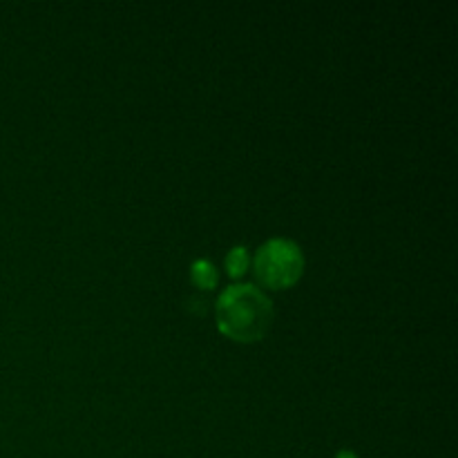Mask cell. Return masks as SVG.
<instances>
[{
  "instance_id": "obj_1",
  "label": "cell",
  "mask_w": 458,
  "mask_h": 458,
  "mask_svg": "<svg viewBox=\"0 0 458 458\" xmlns=\"http://www.w3.org/2000/svg\"><path fill=\"white\" fill-rule=\"evenodd\" d=\"M273 325V302L255 284H233L217 300V327L235 343H255Z\"/></svg>"
},
{
  "instance_id": "obj_2",
  "label": "cell",
  "mask_w": 458,
  "mask_h": 458,
  "mask_svg": "<svg viewBox=\"0 0 458 458\" xmlns=\"http://www.w3.org/2000/svg\"><path fill=\"white\" fill-rule=\"evenodd\" d=\"M255 277L268 289H289L302 277L304 255L293 240L273 237L255 255Z\"/></svg>"
},
{
  "instance_id": "obj_3",
  "label": "cell",
  "mask_w": 458,
  "mask_h": 458,
  "mask_svg": "<svg viewBox=\"0 0 458 458\" xmlns=\"http://www.w3.org/2000/svg\"><path fill=\"white\" fill-rule=\"evenodd\" d=\"M191 276H192V282L204 291L215 289V284H217L219 280L217 268H215V264L210 262V259H197V262H192Z\"/></svg>"
},
{
  "instance_id": "obj_4",
  "label": "cell",
  "mask_w": 458,
  "mask_h": 458,
  "mask_svg": "<svg viewBox=\"0 0 458 458\" xmlns=\"http://www.w3.org/2000/svg\"><path fill=\"white\" fill-rule=\"evenodd\" d=\"M249 264H250V258L246 246H235V249H231V253L226 255V271L231 277L244 276V273L249 271Z\"/></svg>"
},
{
  "instance_id": "obj_5",
  "label": "cell",
  "mask_w": 458,
  "mask_h": 458,
  "mask_svg": "<svg viewBox=\"0 0 458 458\" xmlns=\"http://www.w3.org/2000/svg\"><path fill=\"white\" fill-rule=\"evenodd\" d=\"M335 458H358V456L353 454L352 450H340V452H338V456H335Z\"/></svg>"
}]
</instances>
